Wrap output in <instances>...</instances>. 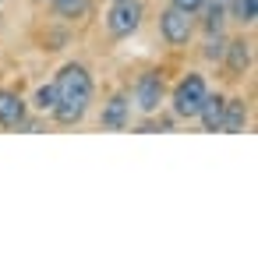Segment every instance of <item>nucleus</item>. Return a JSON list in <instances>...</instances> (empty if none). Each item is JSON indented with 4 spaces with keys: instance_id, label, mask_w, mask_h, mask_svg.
I'll return each instance as SVG.
<instances>
[{
    "instance_id": "1",
    "label": "nucleus",
    "mask_w": 258,
    "mask_h": 258,
    "mask_svg": "<svg viewBox=\"0 0 258 258\" xmlns=\"http://www.w3.org/2000/svg\"><path fill=\"white\" fill-rule=\"evenodd\" d=\"M53 89H57L53 117L60 124H78L85 117L89 103H92V78H89V71L82 64H64L57 82H53Z\"/></svg>"
},
{
    "instance_id": "2",
    "label": "nucleus",
    "mask_w": 258,
    "mask_h": 258,
    "mask_svg": "<svg viewBox=\"0 0 258 258\" xmlns=\"http://www.w3.org/2000/svg\"><path fill=\"white\" fill-rule=\"evenodd\" d=\"M205 96H209L205 78H202V75H187V78L173 89V110H177V117H198Z\"/></svg>"
},
{
    "instance_id": "3",
    "label": "nucleus",
    "mask_w": 258,
    "mask_h": 258,
    "mask_svg": "<svg viewBox=\"0 0 258 258\" xmlns=\"http://www.w3.org/2000/svg\"><path fill=\"white\" fill-rule=\"evenodd\" d=\"M138 25H142V0H113V8H110V15H106L110 36L124 39V36H131Z\"/></svg>"
},
{
    "instance_id": "4",
    "label": "nucleus",
    "mask_w": 258,
    "mask_h": 258,
    "mask_svg": "<svg viewBox=\"0 0 258 258\" xmlns=\"http://www.w3.org/2000/svg\"><path fill=\"white\" fill-rule=\"evenodd\" d=\"M159 29H163V39H166L170 46H184V43L191 39L195 22H191V15H187V11L170 8V11H163V18H159Z\"/></svg>"
},
{
    "instance_id": "5",
    "label": "nucleus",
    "mask_w": 258,
    "mask_h": 258,
    "mask_svg": "<svg viewBox=\"0 0 258 258\" xmlns=\"http://www.w3.org/2000/svg\"><path fill=\"white\" fill-rule=\"evenodd\" d=\"M135 103H138V110H145V113H156V110H159V103H163V82H159V75H142V78H138V85H135Z\"/></svg>"
},
{
    "instance_id": "6",
    "label": "nucleus",
    "mask_w": 258,
    "mask_h": 258,
    "mask_svg": "<svg viewBox=\"0 0 258 258\" xmlns=\"http://www.w3.org/2000/svg\"><path fill=\"white\" fill-rule=\"evenodd\" d=\"M25 120V99L18 92L0 89V127H18Z\"/></svg>"
},
{
    "instance_id": "7",
    "label": "nucleus",
    "mask_w": 258,
    "mask_h": 258,
    "mask_svg": "<svg viewBox=\"0 0 258 258\" xmlns=\"http://www.w3.org/2000/svg\"><path fill=\"white\" fill-rule=\"evenodd\" d=\"M103 127H106V131L127 127V99H124V96H113V99L103 106Z\"/></svg>"
},
{
    "instance_id": "8",
    "label": "nucleus",
    "mask_w": 258,
    "mask_h": 258,
    "mask_svg": "<svg viewBox=\"0 0 258 258\" xmlns=\"http://www.w3.org/2000/svg\"><path fill=\"white\" fill-rule=\"evenodd\" d=\"M223 96H205L202 99V110H198V120H202V127L205 131H219V124H223Z\"/></svg>"
},
{
    "instance_id": "9",
    "label": "nucleus",
    "mask_w": 258,
    "mask_h": 258,
    "mask_svg": "<svg viewBox=\"0 0 258 258\" xmlns=\"http://www.w3.org/2000/svg\"><path fill=\"white\" fill-rule=\"evenodd\" d=\"M244 120H247V110L240 99H226L223 103V124L219 131H244Z\"/></svg>"
},
{
    "instance_id": "10",
    "label": "nucleus",
    "mask_w": 258,
    "mask_h": 258,
    "mask_svg": "<svg viewBox=\"0 0 258 258\" xmlns=\"http://www.w3.org/2000/svg\"><path fill=\"white\" fill-rule=\"evenodd\" d=\"M247 64H251V50H247V43H244V39L230 43V71H233V75H240Z\"/></svg>"
},
{
    "instance_id": "11",
    "label": "nucleus",
    "mask_w": 258,
    "mask_h": 258,
    "mask_svg": "<svg viewBox=\"0 0 258 258\" xmlns=\"http://www.w3.org/2000/svg\"><path fill=\"white\" fill-rule=\"evenodd\" d=\"M233 15H237V22L251 25L258 18V0H233Z\"/></svg>"
},
{
    "instance_id": "12",
    "label": "nucleus",
    "mask_w": 258,
    "mask_h": 258,
    "mask_svg": "<svg viewBox=\"0 0 258 258\" xmlns=\"http://www.w3.org/2000/svg\"><path fill=\"white\" fill-rule=\"evenodd\" d=\"M53 106H57V89L53 85H43L36 92V110L39 113H53Z\"/></svg>"
},
{
    "instance_id": "13",
    "label": "nucleus",
    "mask_w": 258,
    "mask_h": 258,
    "mask_svg": "<svg viewBox=\"0 0 258 258\" xmlns=\"http://www.w3.org/2000/svg\"><path fill=\"white\" fill-rule=\"evenodd\" d=\"M205 4H209V0H205ZM223 15H226V8L219 4V0H212V4H209V18H205V29L219 36V29H223Z\"/></svg>"
},
{
    "instance_id": "14",
    "label": "nucleus",
    "mask_w": 258,
    "mask_h": 258,
    "mask_svg": "<svg viewBox=\"0 0 258 258\" xmlns=\"http://www.w3.org/2000/svg\"><path fill=\"white\" fill-rule=\"evenodd\" d=\"M173 8H180V11H187V15H195L198 8H205V0H173Z\"/></svg>"
},
{
    "instance_id": "15",
    "label": "nucleus",
    "mask_w": 258,
    "mask_h": 258,
    "mask_svg": "<svg viewBox=\"0 0 258 258\" xmlns=\"http://www.w3.org/2000/svg\"><path fill=\"white\" fill-rule=\"evenodd\" d=\"M53 4H57V8H60L64 15H71V11L78 8V0H53Z\"/></svg>"
}]
</instances>
